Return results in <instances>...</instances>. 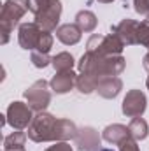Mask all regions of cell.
Instances as JSON below:
<instances>
[{"label": "cell", "instance_id": "obj_10", "mask_svg": "<svg viewBox=\"0 0 149 151\" xmlns=\"http://www.w3.org/2000/svg\"><path fill=\"white\" fill-rule=\"evenodd\" d=\"M137 32H139V21L130 19V18L121 19L117 25L112 27L111 30V34L119 37V40L125 46H135L137 44Z\"/></svg>", "mask_w": 149, "mask_h": 151}, {"label": "cell", "instance_id": "obj_18", "mask_svg": "<svg viewBox=\"0 0 149 151\" xmlns=\"http://www.w3.org/2000/svg\"><path fill=\"white\" fill-rule=\"evenodd\" d=\"M98 77L91 74H77V81H75V88L84 93V95H90L93 91H97V86H98Z\"/></svg>", "mask_w": 149, "mask_h": 151}, {"label": "cell", "instance_id": "obj_16", "mask_svg": "<svg viewBox=\"0 0 149 151\" xmlns=\"http://www.w3.org/2000/svg\"><path fill=\"white\" fill-rule=\"evenodd\" d=\"M28 134L23 130H16L11 135L4 139V151H25V142H27Z\"/></svg>", "mask_w": 149, "mask_h": 151}, {"label": "cell", "instance_id": "obj_2", "mask_svg": "<svg viewBox=\"0 0 149 151\" xmlns=\"http://www.w3.org/2000/svg\"><path fill=\"white\" fill-rule=\"evenodd\" d=\"M28 9L35 16V23L46 32H54L62 16L60 0H28Z\"/></svg>", "mask_w": 149, "mask_h": 151}, {"label": "cell", "instance_id": "obj_9", "mask_svg": "<svg viewBox=\"0 0 149 151\" xmlns=\"http://www.w3.org/2000/svg\"><path fill=\"white\" fill-rule=\"evenodd\" d=\"M146 107H148V99H146V95L140 90H130V91H126V95L123 99V104H121V111H123L125 116H128V118H139V116L144 114Z\"/></svg>", "mask_w": 149, "mask_h": 151}, {"label": "cell", "instance_id": "obj_8", "mask_svg": "<svg viewBox=\"0 0 149 151\" xmlns=\"http://www.w3.org/2000/svg\"><path fill=\"white\" fill-rule=\"evenodd\" d=\"M7 123L14 128V130H25L27 127H30L34 114H32V107L28 104L23 102H12L7 107Z\"/></svg>", "mask_w": 149, "mask_h": 151}, {"label": "cell", "instance_id": "obj_15", "mask_svg": "<svg viewBox=\"0 0 149 151\" xmlns=\"http://www.w3.org/2000/svg\"><path fill=\"white\" fill-rule=\"evenodd\" d=\"M81 34H82V30L75 23H67V25H62L56 28V39L65 46L77 44L81 40Z\"/></svg>", "mask_w": 149, "mask_h": 151}, {"label": "cell", "instance_id": "obj_22", "mask_svg": "<svg viewBox=\"0 0 149 151\" xmlns=\"http://www.w3.org/2000/svg\"><path fill=\"white\" fill-rule=\"evenodd\" d=\"M137 44L149 47V16L142 23H139V32H137Z\"/></svg>", "mask_w": 149, "mask_h": 151}, {"label": "cell", "instance_id": "obj_26", "mask_svg": "<svg viewBox=\"0 0 149 151\" xmlns=\"http://www.w3.org/2000/svg\"><path fill=\"white\" fill-rule=\"evenodd\" d=\"M142 65H144V69H146V70L149 72V51H148V55L142 58Z\"/></svg>", "mask_w": 149, "mask_h": 151}, {"label": "cell", "instance_id": "obj_27", "mask_svg": "<svg viewBox=\"0 0 149 151\" xmlns=\"http://www.w3.org/2000/svg\"><path fill=\"white\" fill-rule=\"evenodd\" d=\"M98 4H111V2H114V0H97Z\"/></svg>", "mask_w": 149, "mask_h": 151}, {"label": "cell", "instance_id": "obj_13", "mask_svg": "<svg viewBox=\"0 0 149 151\" xmlns=\"http://www.w3.org/2000/svg\"><path fill=\"white\" fill-rule=\"evenodd\" d=\"M121 90H123V81L117 76H109V77L100 79L97 86L98 95L104 99H116L121 93Z\"/></svg>", "mask_w": 149, "mask_h": 151}, {"label": "cell", "instance_id": "obj_24", "mask_svg": "<svg viewBox=\"0 0 149 151\" xmlns=\"http://www.w3.org/2000/svg\"><path fill=\"white\" fill-rule=\"evenodd\" d=\"M119 151H140L139 146H137V141L133 137H128L126 141H123L119 144Z\"/></svg>", "mask_w": 149, "mask_h": 151}, {"label": "cell", "instance_id": "obj_29", "mask_svg": "<svg viewBox=\"0 0 149 151\" xmlns=\"http://www.w3.org/2000/svg\"><path fill=\"white\" fill-rule=\"evenodd\" d=\"M146 86H148V90H149V76H148V79H146Z\"/></svg>", "mask_w": 149, "mask_h": 151}, {"label": "cell", "instance_id": "obj_20", "mask_svg": "<svg viewBox=\"0 0 149 151\" xmlns=\"http://www.w3.org/2000/svg\"><path fill=\"white\" fill-rule=\"evenodd\" d=\"M74 63H75L74 56H72L70 53H67V51L58 53L56 56H53V62H51V65L54 67L56 72H62V70H72Z\"/></svg>", "mask_w": 149, "mask_h": 151}, {"label": "cell", "instance_id": "obj_14", "mask_svg": "<svg viewBox=\"0 0 149 151\" xmlns=\"http://www.w3.org/2000/svg\"><path fill=\"white\" fill-rule=\"evenodd\" d=\"M128 137H132V135H130V130H128V127H125V125H121V123L109 125V127H105L104 132H102V139L107 141V142H111V144H116V146H119V144H121L123 141H126Z\"/></svg>", "mask_w": 149, "mask_h": 151}, {"label": "cell", "instance_id": "obj_21", "mask_svg": "<svg viewBox=\"0 0 149 151\" xmlns=\"http://www.w3.org/2000/svg\"><path fill=\"white\" fill-rule=\"evenodd\" d=\"M30 62L37 67V69H46L47 65H51L53 58L47 53H40V51H32L30 55Z\"/></svg>", "mask_w": 149, "mask_h": 151}, {"label": "cell", "instance_id": "obj_17", "mask_svg": "<svg viewBox=\"0 0 149 151\" xmlns=\"http://www.w3.org/2000/svg\"><path fill=\"white\" fill-rule=\"evenodd\" d=\"M75 25L82 30V32H93L95 28H97V25H98V19H97V16L91 12V11H88V9H84V11H79L77 14H75Z\"/></svg>", "mask_w": 149, "mask_h": 151}, {"label": "cell", "instance_id": "obj_1", "mask_svg": "<svg viewBox=\"0 0 149 151\" xmlns=\"http://www.w3.org/2000/svg\"><path fill=\"white\" fill-rule=\"evenodd\" d=\"M126 67V60L121 55L116 56H102L86 51L81 60L77 62L79 74H91L98 79L109 77V76H119Z\"/></svg>", "mask_w": 149, "mask_h": 151}, {"label": "cell", "instance_id": "obj_7", "mask_svg": "<svg viewBox=\"0 0 149 151\" xmlns=\"http://www.w3.org/2000/svg\"><path fill=\"white\" fill-rule=\"evenodd\" d=\"M44 34H46V30H42L35 21L23 23V25H19V30H18V42L27 51H37L40 47L42 39H44Z\"/></svg>", "mask_w": 149, "mask_h": 151}, {"label": "cell", "instance_id": "obj_23", "mask_svg": "<svg viewBox=\"0 0 149 151\" xmlns=\"http://www.w3.org/2000/svg\"><path fill=\"white\" fill-rule=\"evenodd\" d=\"M133 9L142 16H149V0H133Z\"/></svg>", "mask_w": 149, "mask_h": 151}, {"label": "cell", "instance_id": "obj_5", "mask_svg": "<svg viewBox=\"0 0 149 151\" xmlns=\"http://www.w3.org/2000/svg\"><path fill=\"white\" fill-rule=\"evenodd\" d=\"M86 51L90 53H95V55H102V56H116V55H121L123 49H125V44L119 40V37H116L114 34L109 35H91L88 39V44H86Z\"/></svg>", "mask_w": 149, "mask_h": 151}, {"label": "cell", "instance_id": "obj_28", "mask_svg": "<svg viewBox=\"0 0 149 151\" xmlns=\"http://www.w3.org/2000/svg\"><path fill=\"white\" fill-rule=\"evenodd\" d=\"M97 151H114V150H109V148H100V150H97Z\"/></svg>", "mask_w": 149, "mask_h": 151}, {"label": "cell", "instance_id": "obj_4", "mask_svg": "<svg viewBox=\"0 0 149 151\" xmlns=\"http://www.w3.org/2000/svg\"><path fill=\"white\" fill-rule=\"evenodd\" d=\"M58 121L60 118H54L53 114L40 111L34 116L30 127H28V139L34 142H56L58 139Z\"/></svg>", "mask_w": 149, "mask_h": 151}, {"label": "cell", "instance_id": "obj_11", "mask_svg": "<svg viewBox=\"0 0 149 151\" xmlns=\"http://www.w3.org/2000/svg\"><path fill=\"white\" fill-rule=\"evenodd\" d=\"M100 135L93 127H82L77 130L74 142L79 151H97L100 150Z\"/></svg>", "mask_w": 149, "mask_h": 151}, {"label": "cell", "instance_id": "obj_3", "mask_svg": "<svg viewBox=\"0 0 149 151\" xmlns=\"http://www.w3.org/2000/svg\"><path fill=\"white\" fill-rule=\"evenodd\" d=\"M28 9V0H5L0 11V34H2V44H7L9 37L18 27L19 19L27 14Z\"/></svg>", "mask_w": 149, "mask_h": 151}, {"label": "cell", "instance_id": "obj_12", "mask_svg": "<svg viewBox=\"0 0 149 151\" xmlns=\"http://www.w3.org/2000/svg\"><path fill=\"white\" fill-rule=\"evenodd\" d=\"M75 81H77V74L74 70H62V72H56L53 76V79L49 81L51 84V90L58 95H63V93H69L72 88L75 86Z\"/></svg>", "mask_w": 149, "mask_h": 151}, {"label": "cell", "instance_id": "obj_6", "mask_svg": "<svg viewBox=\"0 0 149 151\" xmlns=\"http://www.w3.org/2000/svg\"><path fill=\"white\" fill-rule=\"evenodd\" d=\"M25 99L27 104L32 107V111H46L47 106L51 104V84L44 79L35 81L28 90H25Z\"/></svg>", "mask_w": 149, "mask_h": 151}, {"label": "cell", "instance_id": "obj_19", "mask_svg": "<svg viewBox=\"0 0 149 151\" xmlns=\"http://www.w3.org/2000/svg\"><path fill=\"white\" fill-rule=\"evenodd\" d=\"M128 130H130V135L135 139V141H144L149 134V127H148V121L144 118H133L128 125Z\"/></svg>", "mask_w": 149, "mask_h": 151}, {"label": "cell", "instance_id": "obj_25", "mask_svg": "<svg viewBox=\"0 0 149 151\" xmlns=\"http://www.w3.org/2000/svg\"><path fill=\"white\" fill-rule=\"evenodd\" d=\"M44 151H74V150H72V146L69 142H54L53 146H49Z\"/></svg>", "mask_w": 149, "mask_h": 151}]
</instances>
